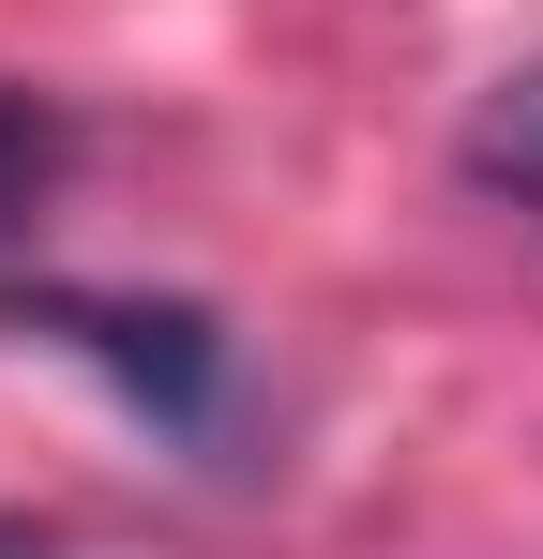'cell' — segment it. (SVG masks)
<instances>
[{"mask_svg":"<svg viewBox=\"0 0 543 559\" xmlns=\"http://www.w3.org/2000/svg\"><path fill=\"white\" fill-rule=\"evenodd\" d=\"M46 348H76V364L121 378V408L152 424V439H212L227 424V333L196 318V302H121V287H31L15 302Z\"/></svg>","mask_w":543,"mask_h":559,"instance_id":"1","label":"cell"},{"mask_svg":"<svg viewBox=\"0 0 543 559\" xmlns=\"http://www.w3.org/2000/svg\"><path fill=\"white\" fill-rule=\"evenodd\" d=\"M468 182H483V197H529V212H543V61H514L498 92L468 106Z\"/></svg>","mask_w":543,"mask_h":559,"instance_id":"2","label":"cell"},{"mask_svg":"<svg viewBox=\"0 0 543 559\" xmlns=\"http://www.w3.org/2000/svg\"><path fill=\"white\" fill-rule=\"evenodd\" d=\"M46 152H61V136H46V106H15V92H0V242H15L31 182H46Z\"/></svg>","mask_w":543,"mask_h":559,"instance_id":"3","label":"cell"},{"mask_svg":"<svg viewBox=\"0 0 543 559\" xmlns=\"http://www.w3.org/2000/svg\"><path fill=\"white\" fill-rule=\"evenodd\" d=\"M0 559H61V545H46V530H15V514H0Z\"/></svg>","mask_w":543,"mask_h":559,"instance_id":"4","label":"cell"}]
</instances>
